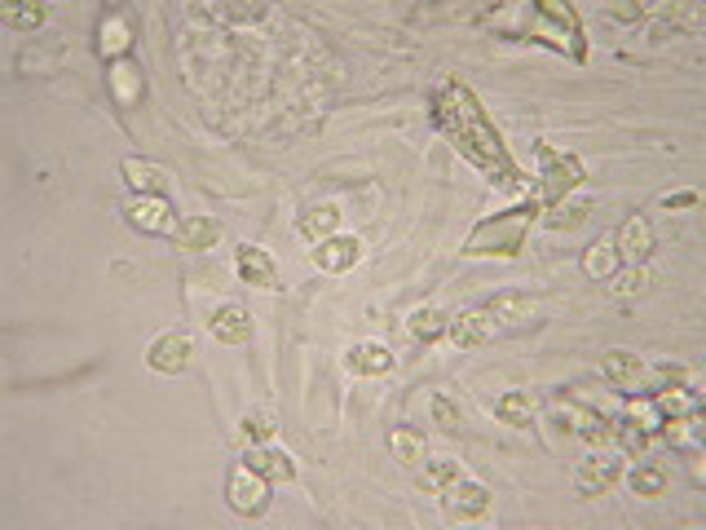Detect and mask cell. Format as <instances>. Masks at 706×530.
Wrapping results in <instances>:
<instances>
[{
  "mask_svg": "<svg viewBox=\"0 0 706 530\" xmlns=\"http://www.w3.org/2000/svg\"><path fill=\"white\" fill-rule=\"evenodd\" d=\"M429 115H433V124H437V129H442L446 137H451V146H455V151L464 155L473 168H481V173H486L495 186H504V190L526 186V173H521V168H517V159L508 155L504 137L495 133L490 115L481 111L477 93L468 89L464 80H446L442 89H433V98H429Z\"/></svg>",
  "mask_w": 706,
  "mask_h": 530,
  "instance_id": "obj_1",
  "label": "cell"
},
{
  "mask_svg": "<svg viewBox=\"0 0 706 530\" xmlns=\"http://www.w3.org/2000/svg\"><path fill=\"white\" fill-rule=\"evenodd\" d=\"M534 217H539V199H526V204L481 221L473 235L464 239V257H517Z\"/></svg>",
  "mask_w": 706,
  "mask_h": 530,
  "instance_id": "obj_2",
  "label": "cell"
},
{
  "mask_svg": "<svg viewBox=\"0 0 706 530\" xmlns=\"http://www.w3.org/2000/svg\"><path fill=\"white\" fill-rule=\"evenodd\" d=\"M530 23L517 31L526 40H548L552 49L570 53V62L587 58V40H583V23H579V9L565 5V0H534L530 5Z\"/></svg>",
  "mask_w": 706,
  "mask_h": 530,
  "instance_id": "obj_3",
  "label": "cell"
},
{
  "mask_svg": "<svg viewBox=\"0 0 706 530\" xmlns=\"http://www.w3.org/2000/svg\"><path fill=\"white\" fill-rule=\"evenodd\" d=\"M534 155H539V195H543V204H561V199H570V190L583 182L579 155H561V151H552L548 142H534Z\"/></svg>",
  "mask_w": 706,
  "mask_h": 530,
  "instance_id": "obj_4",
  "label": "cell"
},
{
  "mask_svg": "<svg viewBox=\"0 0 706 530\" xmlns=\"http://www.w3.org/2000/svg\"><path fill=\"white\" fill-rule=\"evenodd\" d=\"M226 500L239 517H261L270 508V477L239 464L230 477H226Z\"/></svg>",
  "mask_w": 706,
  "mask_h": 530,
  "instance_id": "obj_5",
  "label": "cell"
},
{
  "mask_svg": "<svg viewBox=\"0 0 706 530\" xmlns=\"http://www.w3.org/2000/svg\"><path fill=\"white\" fill-rule=\"evenodd\" d=\"M124 221L133 230H146V235H177V212L164 195H133L124 204Z\"/></svg>",
  "mask_w": 706,
  "mask_h": 530,
  "instance_id": "obj_6",
  "label": "cell"
},
{
  "mask_svg": "<svg viewBox=\"0 0 706 530\" xmlns=\"http://www.w3.org/2000/svg\"><path fill=\"white\" fill-rule=\"evenodd\" d=\"M442 508L455 522H477L490 508V491L481 482H464V473H459L451 486H442Z\"/></svg>",
  "mask_w": 706,
  "mask_h": 530,
  "instance_id": "obj_7",
  "label": "cell"
},
{
  "mask_svg": "<svg viewBox=\"0 0 706 530\" xmlns=\"http://www.w3.org/2000/svg\"><path fill=\"white\" fill-rule=\"evenodd\" d=\"M106 89H111V102L120 106V111H133V106L146 98V71H142V62H133V58L111 62V67H106Z\"/></svg>",
  "mask_w": 706,
  "mask_h": 530,
  "instance_id": "obj_8",
  "label": "cell"
},
{
  "mask_svg": "<svg viewBox=\"0 0 706 530\" xmlns=\"http://www.w3.org/2000/svg\"><path fill=\"white\" fill-rule=\"evenodd\" d=\"M234 265H239V279L252 283V288H265V292H278L283 288V274H278V265L270 252L252 248V243H239V252H234Z\"/></svg>",
  "mask_w": 706,
  "mask_h": 530,
  "instance_id": "obj_9",
  "label": "cell"
},
{
  "mask_svg": "<svg viewBox=\"0 0 706 530\" xmlns=\"http://www.w3.org/2000/svg\"><path fill=\"white\" fill-rule=\"evenodd\" d=\"M133 18L124 14V9H111V14H102V23H98V53L106 62H120L133 53Z\"/></svg>",
  "mask_w": 706,
  "mask_h": 530,
  "instance_id": "obj_10",
  "label": "cell"
},
{
  "mask_svg": "<svg viewBox=\"0 0 706 530\" xmlns=\"http://www.w3.org/2000/svg\"><path fill=\"white\" fill-rule=\"evenodd\" d=\"M556 424L570 429V433H579V438L592 442V447L609 442V416H601V411H592V407H579V402H561V407H556Z\"/></svg>",
  "mask_w": 706,
  "mask_h": 530,
  "instance_id": "obj_11",
  "label": "cell"
},
{
  "mask_svg": "<svg viewBox=\"0 0 706 530\" xmlns=\"http://www.w3.org/2000/svg\"><path fill=\"white\" fill-rule=\"evenodd\" d=\"M190 354H195V345H190V336L181 332H164L159 341L151 345V354H146V363H151V371H159V376H177V371H186Z\"/></svg>",
  "mask_w": 706,
  "mask_h": 530,
  "instance_id": "obj_12",
  "label": "cell"
},
{
  "mask_svg": "<svg viewBox=\"0 0 706 530\" xmlns=\"http://www.w3.org/2000/svg\"><path fill=\"white\" fill-rule=\"evenodd\" d=\"M495 332H499V318L490 314L486 305H477V310H464L451 327H446V336H451V341H455L459 349H477V345H486Z\"/></svg>",
  "mask_w": 706,
  "mask_h": 530,
  "instance_id": "obj_13",
  "label": "cell"
},
{
  "mask_svg": "<svg viewBox=\"0 0 706 530\" xmlns=\"http://www.w3.org/2000/svg\"><path fill=\"white\" fill-rule=\"evenodd\" d=\"M601 376L614 389H623V394H640V389H649V367L640 363L636 354H605L601 358Z\"/></svg>",
  "mask_w": 706,
  "mask_h": 530,
  "instance_id": "obj_14",
  "label": "cell"
},
{
  "mask_svg": "<svg viewBox=\"0 0 706 530\" xmlns=\"http://www.w3.org/2000/svg\"><path fill=\"white\" fill-rule=\"evenodd\" d=\"M614 252L623 265H645L654 257V230H649V221L645 217L623 221V230H618V239H614Z\"/></svg>",
  "mask_w": 706,
  "mask_h": 530,
  "instance_id": "obj_15",
  "label": "cell"
},
{
  "mask_svg": "<svg viewBox=\"0 0 706 530\" xmlns=\"http://www.w3.org/2000/svg\"><path fill=\"white\" fill-rule=\"evenodd\" d=\"M618 477H623V464H618L614 455H592V460H583L579 469H574V491L579 495H605Z\"/></svg>",
  "mask_w": 706,
  "mask_h": 530,
  "instance_id": "obj_16",
  "label": "cell"
},
{
  "mask_svg": "<svg viewBox=\"0 0 706 530\" xmlns=\"http://www.w3.org/2000/svg\"><path fill=\"white\" fill-rule=\"evenodd\" d=\"M358 239H349V235H331V239H323L314 248V265L318 270H327V274H340V270H349L353 261H358Z\"/></svg>",
  "mask_w": 706,
  "mask_h": 530,
  "instance_id": "obj_17",
  "label": "cell"
},
{
  "mask_svg": "<svg viewBox=\"0 0 706 530\" xmlns=\"http://www.w3.org/2000/svg\"><path fill=\"white\" fill-rule=\"evenodd\" d=\"M212 336H217L221 345H243L252 336V314L239 310V305H221V310L212 314Z\"/></svg>",
  "mask_w": 706,
  "mask_h": 530,
  "instance_id": "obj_18",
  "label": "cell"
},
{
  "mask_svg": "<svg viewBox=\"0 0 706 530\" xmlns=\"http://www.w3.org/2000/svg\"><path fill=\"white\" fill-rule=\"evenodd\" d=\"M654 402H658V411L667 420H693V416H702V402H698V394H693L689 385H671V389H658L654 394Z\"/></svg>",
  "mask_w": 706,
  "mask_h": 530,
  "instance_id": "obj_19",
  "label": "cell"
},
{
  "mask_svg": "<svg viewBox=\"0 0 706 530\" xmlns=\"http://www.w3.org/2000/svg\"><path fill=\"white\" fill-rule=\"evenodd\" d=\"M623 420H631V424H636V429L645 433L649 442H654L658 433L667 429V416H662V411H658V402H654V398H640V394H631V398H627V407H623Z\"/></svg>",
  "mask_w": 706,
  "mask_h": 530,
  "instance_id": "obj_20",
  "label": "cell"
},
{
  "mask_svg": "<svg viewBox=\"0 0 706 530\" xmlns=\"http://www.w3.org/2000/svg\"><path fill=\"white\" fill-rule=\"evenodd\" d=\"M177 248H186V252H203V248H212V243L221 239V230H217V221L212 217H186L177 226Z\"/></svg>",
  "mask_w": 706,
  "mask_h": 530,
  "instance_id": "obj_21",
  "label": "cell"
},
{
  "mask_svg": "<svg viewBox=\"0 0 706 530\" xmlns=\"http://www.w3.org/2000/svg\"><path fill=\"white\" fill-rule=\"evenodd\" d=\"M243 464L256 473H265V477H283V482H292L296 477V464L287 460L283 451H270V447H248L243 451Z\"/></svg>",
  "mask_w": 706,
  "mask_h": 530,
  "instance_id": "obj_22",
  "label": "cell"
},
{
  "mask_svg": "<svg viewBox=\"0 0 706 530\" xmlns=\"http://www.w3.org/2000/svg\"><path fill=\"white\" fill-rule=\"evenodd\" d=\"M618 265H623V261H618L614 243H592V248L583 252V274H587V279H596V283L614 279Z\"/></svg>",
  "mask_w": 706,
  "mask_h": 530,
  "instance_id": "obj_23",
  "label": "cell"
},
{
  "mask_svg": "<svg viewBox=\"0 0 706 530\" xmlns=\"http://www.w3.org/2000/svg\"><path fill=\"white\" fill-rule=\"evenodd\" d=\"M120 173H124V182L133 186V195H159V190H164V177H159L151 164H142V159H124Z\"/></svg>",
  "mask_w": 706,
  "mask_h": 530,
  "instance_id": "obj_24",
  "label": "cell"
},
{
  "mask_svg": "<svg viewBox=\"0 0 706 530\" xmlns=\"http://www.w3.org/2000/svg\"><path fill=\"white\" fill-rule=\"evenodd\" d=\"M587 217H592V199H570V204L561 199L548 212V230H579Z\"/></svg>",
  "mask_w": 706,
  "mask_h": 530,
  "instance_id": "obj_25",
  "label": "cell"
},
{
  "mask_svg": "<svg viewBox=\"0 0 706 530\" xmlns=\"http://www.w3.org/2000/svg\"><path fill=\"white\" fill-rule=\"evenodd\" d=\"M609 283V292L618 296V301H631V296H640L649 288V274H645V265H618V274L614 279H605Z\"/></svg>",
  "mask_w": 706,
  "mask_h": 530,
  "instance_id": "obj_26",
  "label": "cell"
},
{
  "mask_svg": "<svg viewBox=\"0 0 706 530\" xmlns=\"http://www.w3.org/2000/svg\"><path fill=\"white\" fill-rule=\"evenodd\" d=\"M486 310L495 314V318H512V323H521V318L534 314V296H526V292H499V296H490Z\"/></svg>",
  "mask_w": 706,
  "mask_h": 530,
  "instance_id": "obj_27",
  "label": "cell"
},
{
  "mask_svg": "<svg viewBox=\"0 0 706 530\" xmlns=\"http://www.w3.org/2000/svg\"><path fill=\"white\" fill-rule=\"evenodd\" d=\"M455 477H459L455 460H429V464H424V473L415 477V486H420L424 495H442V486H451Z\"/></svg>",
  "mask_w": 706,
  "mask_h": 530,
  "instance_id": "obj_28",
  "label": "cell"
},
{
  "mask_svg": "<svg viewBox=\"0 0 706 530\" xmlns=\"http://www.w3.org/2000/svg\"><path fill=\"white\" fill-rule=\"evenodd\" d=\"M349 367L362 371V376H384V371L393 367V358H389V349H380V345H358L349 354Z\"/></svg>",
  "mask_w": 706,
  "mask_h": 530,
  "instance_id": "obj_29",
  "label": "cell"
},
{
  "mask_svg": "<svg viewBox=\"0 0 706 530\" xmlns=\"http://www.w3.org/2000/svg\"><path fill=\"white\" fill-rule=\"evenodd\" d=\"M495 416L504 424H512V429H530V424H534V411H530L526 394H504L495 402Z\"/></svg>",
  "mask_w": 706,
  "mask_h": 530,
  "instance_id": "obj_30",
  "label": "cell"
},
{
  "mask_svg": "<svg viewBox=\"0 0 706 530\" xmlns=\"http://www.w3.org/2000/svg\"><path fill=\"white\" fill-rule=\"evenodd\" d=\"M389 451L398 464H415L424 455V438L415 429H389Z\"/></svg>",
  "mask_w": 706,
  "mask_h": 530,
  "instance_id": "obj_31",
  "label": "cell"
},
{
  "mask_svg": "<svg viewBox=\"0 0 706 530\" xmlns=\"http://www.w3.org/2000/svg\"><path fill=\"white\" fill-rule=\"evenodd\" d=\"M336 226H340L336 208H314V212H305V217H301V235L314 239V243L331 239V230H336Z\"/></svg>",
  "mask_w": 706,
  "mask_h": 530,
  "instance_id": "obj_32",
  "label": "cell"
},
{
  "mask_svg": "<svg viewBox=\"0 0 706 530\" xmlns=\"http://www.w3.org/2000/svg\"><path fill=\"white\" fill-rule=\"evenodd\" d=\"M627 486H631L636 495H649V500H654V495L667 491V473L654 469V464H640V469L627 473Z\"/></svg>",
  "mask_w": 706,
  "mask_h": 530,
  "instance_id": "obj_33",
  "label": "cell"
},
{
  "mask_svg": "<svg viewBox=\"0 0 706 530\" xmlns=\"http://www.w3.org/2000/svg\"><path fill=\"white\" fill-rule=\"evenodd\" d=\"M609 442H618V447H623L627 455H640V451L649 447V438H645V433H640L631 420H623V416H618V420H609Z\"/></svg>",
  "mask_w": 706,
  "mask_h": 530,
  "instance_id": "obj_34",
  "label": "cell"
},
{
  "mask_svg": "<svg viewBox=\"0 0 706 530\" xmlns=\"http://www.w3.org/2000/svg\"><path fill=\"white\" fill-rule=\"evenodd\" d=\"M203 14H226L230 23H256V18L270 14V5H261V0H252V5H226V0H217V5H199Z\"/></svg>",
  "mask_w": 706,
  "mask_h": 530,
  "instance_id": "obj_35",
  "label": "cell"
},
{
  "mask_svg": "<svg viewBox=\"0 0 706 530\" xmlns=\"http://www.w3.org/2000/svg\"><path fill=\"white\" fill-rule=\"evenodd\" d=\"M411 336L420 345H433L437 336H446V318H442V310H420L411 318Z\"/></svg>",
  "mask_w": 706,
  "mask_h": 530,
  "instance_id": "obj_36",
  "label": "cell"
},
{
  "mask_svg": "<svg viewBox=\"0 0 706 530\" xmlns=\"http://www.w3.org/2000/svg\"><path fill=\"white\" fill-rule=\"evenodd\" d=\"M5 23L23 27V31H36L40 23H45V9H40V5H5Z\"/></svg>",
  "mask_w": 706,
  "mask_h": 530,
  "instance_id": "obj_37",
  "label": "cell"
},
{
  "mask_svg": "<svg viewBox=\"0 0 706 530\" xmlns=\"http://www.w3.org/2000/svg\"><path fill=\"white\" fill-rule=\"evenodd\" d=\"M649 385H658V389L689 385V367H684V363H658V367H654V376H649Z\"/></svg>",
  "mask_w": 706,
  "mask_h": 530,
  "instance_id": "obj_38",
  "label": "cell"
},
{
  "mask_svg": "<svg viewBox=\"0 0 706 530\" xmlns=\"http://www.w3.org/2000/svg\"><path fill=\"white\" fill-rule=\"evenodd\" d=\"M243 438H248V442H270L274 438V420L256 411V416L243 420Z\"/></svg>",
  "mask_w": 706,
  "mask_h": 530,
  "instance_id": "obj_39",
  "label": "cell"
},
{
  "mask_svg": "<svg viewBox=\"0 0 706 530\" xmlns=\"http://www.w3.org/2000/svg\"><path fill=\"white\" fill-rule=\"evenodd\" d=\"M433 420L442 424V429H451V433H455V429H459V407H455L451 398L437 394V398H433Z\"/></svg>",
  "mask_w": 706,
  "mask_h": 530,
  "instance_id": "obj_40",
  "label": "cell"
},
{
  "mask_svg": "<svg viewBox=\"0 0 706 530\" xmlns=\"http://www.w3.org/2000/svg\"><path fill=\"white\" fill-rule=\"evenodd\" d=\"M698 204V190H680V195H667V208H693Z\"/></svg>",
  "mask_w": 706,
  "mask_h": 530,
  "instance_id": "obj_41",
  "label": "cell"
},
{
  "mask_svg": "<svg viewBox=\"0 0 706 530\" xmlns=\"http://www.w3.org/2000/svg\"><path fill=\"white\" fill-rule=\"evenodd\" d=\"M609 14H618L623 23H631V18H640L645 9H640V5H609Z\"/></svg>",
  "mask_w": 706,
  "mask_h": 530,
  "instance_id": "obj_42",
  "label": "cell"
}]
</instances>
